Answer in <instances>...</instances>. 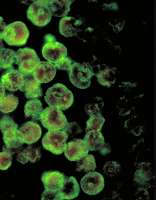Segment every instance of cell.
I'll return each mask as SVG.
<instances>
[{"label":"cell","mask_w":156,"mask_h":200,"mask_svg":"<svg viewBox=\"0 0 156 200\" xmlns=\"http://www.w3.org/2000/svg\"><path fill=\"white\" fill-rule=\"evenodd\" d=\"M40 120L43 127L48 130H61L68 123L61 110L50 106L43 110Z\"/></svg>","instance_id":"4"},{"label":"cell","mask_w":156,"mask_h":200,"mask_svg":"<svg viewBox=\"0 0 156 200\" xmlns=\"http://www.w3.org/2000/svg\"><path fill=\"white\" fill-rule=\"evenodd\" d=\"M24 78L25 75L12 67L3 73L0 77V81L7 90L13 92L22 88Z\"/></svg>","instance_id":"10"},{"label":"cell","mask_w":156,"mask_h":200,"mask_svg":"<svg viewBox=\"0 0 156 200\" xmlns=\"http://www.w3.org/2000/svg\"><path fill=\"white\" fill-rule=\"evenodd\" d=\"M73 0H46L47 5L52 15L58 17L66 16L71 10Z\"/></svg>","instance_id":"19"},{"label":"cell","mask_w":156,"mask_h":200,"mask_svg":"<svg viewBox=\"0 0 156 200\" xmlns=\"http://www.w3.org/2000/svg\"><path fill=\"white\" fill-rule=\"evenodd\" d=\"M143 168L137 170L134 173V181L141 186L146 185L151 179L150 173Z\"/></svg>","instance_id":"27"},{"label":"cell","mask_w":156,"mask_h":200,"mask_svg":"<svg viewBox=\"0 0 156 200\" xmlns=\"http://www.w3.org/2000/svg\"><path fill=\"white\" fill-rule=\"evenodd\" d=\"M57 192H52L45 189L41 194V200H57Z\"/></svg>","instance_id":"34"},{"label":"cell","mask_w":156,"mask_h":200,"mask_svg":"<svg viewBox=\"0 0 156 200\" xmlns=\"http://www.w3.org/2000/svg\"><path fill=\"white\" fill-rule=\"evenodd\" d=\"M80 186L83 191L86 193L94 195L100 193L105 186L104 177L96 172H90L86 174L81 178Z\"/></svg>","instance_id":"9"},{"label":"cell","mask_w":156,"mask_h":200,"mask_svg":"<svg viewBox=\"0 0 156 200\" xmlns=\"http://www.w3.org/2000/svg\"><path fill=\"white\" fill-rule=\"evenodd\" d=\"M5 88L0 81V99L5 94Z\"/></svg>","instance_id":"37"},{"label":"cell","mask_w":156,"mask_h":200,"mask_svg":"<svg viewBox=\"0 0 156 200\" xmlns=\"http://www.w3.org/2000/svg\"><path fill=\"white\" fill-rule=\"evenodd\" d=\"M100 152L102 155H105L109 153L111 151V148L109 144L105 143L99 149Z\"/></svg>","instance_id":"35"},{"label":"cell","mask_w":156,"mask_h":200,"mask_svg":"<svg viewBox=\"0 0 156 200\" xmlns=\"http://www.w3.org/2000/svg\"><path fill=\"white\" fill-rule=\"evenodd\" d=\"M101 108L97 103H90L86 105L85 110L87 114L90 117L97 115L100 114Z\"/></svg>","instance_id":"33"},{"label":"cell","mask_w":156,"mask_h":200,"mask_svg":"<svg viewBox=\"0 0 156 200\" xmlns=\"http://www.w3.org/2000/svg\"><path fill=\"white\" fill-rule=\"evenodd\" d=\"M62 130L66 133L68 136L70 135L72 137L81 133L82 131L79 124L74 121L70 123L68 122Z\"/></svg>","instance_id":"31"},{"label":"cell","mask_w":156,"mask_h":200,"mask_svg":"<svg viewBox=\"0 0 156 200\" xmlns=\"http://www.w3.org/2000/svg\"><path fill=\"white\" fill-rule=\"evenodd\" d=\"M51 14L46 4V0H35L27 11L28 19L39 27L46 26L51 21Z\"/></svg>","instance_id":"3"},{"label":"cell","mask_w":156,"mask_h":200,"mask_svg":"<svg viewBox=\"0 0 156 200\" xmlns=\"http://www.w3.org/2000/svg\"><path fill=\"white\" fill-rule=\"evenodd\" d=\"M40 61L36 52L32 48L25 47L16 52L15 63L18 66V70L24 75L32 73Z\"/></svg>","instance_id":"7"},{"label":"cell","mask_w":156,"mask_h":200,"mask_svg":"<svg viewBox=\"0 0 156 200\" xmlns=\"http://www.w3.org/2000/svg\"><path fill=\"white\" fill-rule=\"evenodd\" d=\"M29 36V32L26 25L20 21H17L6 26L2 37L9 45L22 46L25 45Z\"/></svg>","instance_id":"2"},{"label":"cell","mask_w":156,"mask_h":200,"mask_svg":"<svg viewBox=\"0 0 156 200\" xmlns=\"http://www.w3.org/2000/svg\"><path fill=\"white\" fill-rule=\"evenodd\" d=\"M68 136L62 129L48 130L42 138V147L54 154L60 155L65 149Z\"/></svg>","instance_id":"6"},{"label":"cell","mask_w":156,"mask_h":200,"mask_svg":"<svg viewBox=\"0 0 156 200\" xmlns=\"http://www.w3.org/2000/svg\"><path fill=\"white\" fill-rule=\"evenodd\" d=\"M73 61L69 57L66 56L62 60L54 64L56 69L66 71L68 73L70 70Z\"/></svg>","instance_id":"32"},{"label":"cell","mask_w":156,"mask_h":200,"mask_svg":"<svg viewBox=\"0 0 156 200\" xmlns=\"http://www.w3.org/2000/svg\"><path fill=\"white\" fill-rule=\"evenodd\" d=\"M76 161V169L79 172H93L96 168L94 157L92 154H88Z\"/></svg>","instance_id":"25"},{"label":"cell","mask_w":156,"mask_h":200,"mask_svg":"<svg viewBox=\"0 0 156 200\" xmlns=\"http://www.w3.org/2000/svg\"><path fill=\"white\" fill-rule=\"evenodd\" d=\"M85 133L83 140L91 151L99 150L105 143L100 131L90 130Z\"/></svg>","instance_id":"22"},{"label":"cell","mask_w":156,"mask_h":200,"mask_svg":"<svg viewBox=\"0 0 156 200\" xmlns=\"http://www.w3.org/2000/svg\"><path fill=\"white\" fill-rule=\"evenodd\" d=\"M18 130L23 142L28 145L32 144L38 141L42 133L40 125L33 121L24 123Z\"/></svg>","instance_id":"15"},{"label":"cell","mask_w":156,"mask_h":200,"mask_svg":"<svg viewBox=\"0 0 156 200\" xmlns=\"http://www.w3.org/2000/svg\"><path fill=\"white\" fill-rule=\"evenodd\" d=\"M2 134L4 144L2 147V150L7 151L12 155L21 151L24 143L21 138L18 129H9Z\"/></svg>","instance_id":"11"},{"label":"cell","mask_w":156,"mask_h":200,"mask_svg":"<svg viewBox=\"0 0 156 200\" xmlns=\"http://www.w3.org/2000/svg\"><path fill=\"white\" fill-rule=\"evenodd\" d=\"M121 165L117 162L109 161L106 162L103 167L104 173L109 176L112 177L117 174L119 171Z\"/></svg>","instance_id":"29"},{"label":"cell","mask_w":156,"mask_h":200,"mask_svg":"<svg viewBox=\"0 0 156 200\" xmlns=\"http://www.w3.org/2000/svg\"><path fill=\"white\" fill-rule=\"evenodd\" d=\"M89 150L83 140L74 139L66 144L64 154L69 160L76 161L88 154Z\"/></svg>","instance_id":"12"},{"label":"cell","mask_w":156,"mask_h":200,"mask_svg":"<svg viewBox=\"0 0 156 200\" xmlns=\"http://www.w3.org/2000/svg\"><path fill=\"white\" fill-rule=\"evenodd\" d=\"M41 52L43 56L47 61L54 64L62 60L67 55L66 47L56 40L44 42Z\"/></svg>","instance_id":"8"},{"label":"cell","mask_w":156,"mask_h":200,"mask_svg":"<svg viewBox=\"0 0 156 200\" xmlns=\"http://www.w3.org/2000/svg\"><path fill=\"white\" fill-rule=\"evenodd\" d=\"M41 157L39 147L32 144H28L25 148L20 151L17 156V160L22 164L30 161L34 163L39 160Z\"/></svg>","instance_id":"20"},{"label":"cell","mask_w":156,"mask_h":200,"mask_svg":"<svg viewBox=\"0 0 156 200\" xmlns=\"http://www.w3.org/2000/svg\"><path fill=\"white\" fill-rule=\"evenodd\" d=\"M18 129V125L13 119L8 115H4L0 119V129L2 133L6 130L11 129Z\"/></svg>","instance_id":"28"},{"label":"cell","mask_w":156,"mask_h":200,"mask_svg":"<svg viewBox=\"0 0 156 200\" xmlns=\"http://www.w3.org/2000/svg\"><path fill=\"white\" fill-rule=\"evenodd\" d=\"M6 26L3 18L0 16V46L2 44V41L3 39L2 37V35L3 30Z\"/></svg>","instance_id":"36"},{"label":"cell","mask_w":156,"mask_h":200,"mask_svg":"<svg viewBox=\"0 0 156 200\" xmlns=\"http://www.w3.org/2000/svg\"><path fill=\"white\" fill-rule=\"evenodd\" d=\"M19 103L18 98L11 94H5L0 99V111L7 114L13 111Z\"/></svg>","instance_id":"24"},{"label":"cell","mask_w":156,"mask_h":200,"mask_svg":"<svg viewBox=\"0 0 156 200\" xmlns=\"http://www.w3.org/2000/svg\"><path fill=\"white\" fill-rule=\"evenodd\" d=\"M43 110L42 104L40 100L36 99L29 100L24 106L25 118H30L33 121L40 120V115Z\"/></svg>","instance_id":"21"},{"label":"cell","mask_w":156,"mask_h":200,"mask_svg":"<svg viewBox=\"0 0 156 200\" xmlns=\"http://www.w3.org/2000/svg\"><path fill=\"white\" fill-rule=\"evenodd\" d=\"M12 159V155L10 153L4 150L0 152V169H7L11 165Z\"/></svg>","instance_id":"30"},{"label":"cell","mask_w":156,"mask_h":200,"mask_svg":"<svg viewBox=\"0 0 156 200\" xmlns=\"http://www.w3.org/2000/svg\"><path fill=\"white\" fill-rule=\"evenodd\" d=\"M56 70L54 64L40 61L34 69L32 74L34 79L41 84L46 83L53 79Z\"/></svg>","instance_id":"14"},{"label":"cell","mask_w":156,"mask_h":200,"mask_svg":"<svg viewBox=\"0 0 156 200\" xmlns=\"http://www.w3.org/2000/svg\"><path fill=\"white\" fill-rule=\"evenodd\" d=\"M66 177L58 171L49 170L43 173L41 179L45 189L56 192L62 187Z\"/></svg>","instance_id":"13"},{"label":"cell","mask_w":156,"mask_h":200,"mask_svg":"<svg viewBox=\"0 0 156 200\" xmlns=\"http://www.w3.org/2000/svg\"><path fill=\"white\" fill-rule=\"evenodd\" d=\"M80 190L76 178L73 176H66L62 187L57 192V200L73 199L79 195Z\"/></svg>","instance_id":"16"},{"label":"cell","mask_w":156,"mask_h":200,"mask_svg":"<svg viewBox=\"0 0 156 200\" xmlns=\"http://www.w3.org/2000/svg\"><path fill=\"white\" fill-rule=\"evenodd\" d=\"M41 84L34 78L32 73L25 75L24 82L20 90L24 92L25 97L31 100L37 99L42 96Z\"/></svg>","instance_id":"17"},{"label":"cell","mask_w":156,"mask_h":200,"mask_svg":"<svg viewBox=\"0 0 156 200\" xmlns=\"http://www.w3.org/2000/svg\"><path fill=\"white\" fill-rule=\"evenodd\" d=\"M105 121L100 113L97 115L90 117L86 122L85 133L90 130L100 131Z\"/></svg>","instance_id":"26"},{"label":"cell","mask_w":156,"mask_h":200,"mask_svg":"<svg viewBox=\"0 0 156 200\" xmlns=\"http://www.w3.org/2000/svg\"><path fill=\"white\" fill-rule=\"evenodd\" d=\"M68 73L71 82L80 89L89 87L90 79L95 75L92 69L87 64H81L75 61H73Z\"/></svg>","instance_id":"5"},{"label":"cell","mask_w":156,"mask_h":200,"mask_svg":"<svg viewBox=\"0 0 156 200\" xmlns=\"http://www.w3.org/2000/svg\"><path fill=\"white\" fill-rule=\"evenodd\" d=\"M16 51L5 48L3 44L0 46V71L13 67L15 63Z\"/></svg>","instance_id":"23"},{"label":"cell","mask_w":156,"mask_h":200,"mask_svg":"<svg viewBox=\"0 0 156 200\" xmlns=\"http://www.w3.org/2000/svg\"><path fill=\"white\" fill-rule=\"evenodd\" d=\"M82 22L71 16L63 17L60 20L59 24L60 33L66 37L75 35L76 33L77 28L81 25Z\"/></svg>","instance_id":"18"},{"label":"cell","mask_w":156,"mask_h":200,"mask_svg":"<svg viewBox=\"0 0 156 200\" xmlns=\"http://www.w3.org/2000/svg\"><path fill=\"white\" fill-rule=\"evenodd\" d=\"M44 98L50 106L56 107L63 111L69 109L74 100L72 92L60 83H57L49 87Z\"/></svg>","instance_id":"1"}]
</instances>
